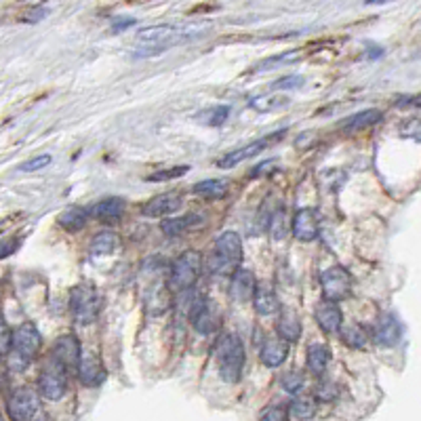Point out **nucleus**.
<instances>
[{
    "label": "nucleus",
    "mask_w": 421,
    "mask_h": 421,
    "mask_svg": "<svg viewBox=\"0 0 421 421\" xmlns=\"http://www.w3.org/2000/svg\"><path fill=\"white\" fill-rule=\"evenodd\" d=\"M76 373H78L80 383L86 385V387H99L107 377L103 362L95 354H80V360L76 364Z\"/></svg>",
    "instance_id": "obj_11"
},
{
    "label": "nucleus",
    "mask_w": 421,
    "mask_h": 421,
    "mask_svg": "<svg viewBox=\"0 0 421 421\" xmlns=\"http://www.w3.org/2000/svg\"><path fill=\"white\" fill-rule=\"evenodd\" d=\"M118 246V236L109 229H103L99 234H95L93 242H91V255L93 257H103V255H109L114 253Z\"/></svg>",
    "instance_id": "obj_27"
},
{
    "label": "nucleus",
    "mask_w": 421,
    "mask_h": 421,
    "mask_svg": "<svg viewBox=\"0 0 421 421\" xmlns=\"http://www.w3.org/2000/svg\"><path fill=\"white\" fill-rule=\"evenodd\" d=\"M0 419H2V413H0Z\"/></svg>",
    "instance_id": "obj_46"
},
{
    "label": "nucleus",
    "mask_w": 421,
    "mask_h": 421,
    "mask_svg": "<svg viewBox=\"0 0 421 421\" xmlns=\"http://www.w3.org/2000/svg\"><path fill=\"white\" fill-rule=\"evenodd\" d=\"M187 171H189V166H185V164H181V166H173V168H164V171H156V173L147 175L145 181H168V179L183 177Z\"/></svg>",
    "instance_id": "obj_36"
},
{
    "label": "nucleus",
    "mask_w": 421,
    "mask_h": 421,
    "mask_svg": "<svg viewBox=\"0 0 421 421\" xmlns=\"http://www.w3.org/2000/svg\"><path fill=\"white\" fill-rule=\"evenodd\" d=\"M17 246H19V240H17V238H4V240H0V259L13 255Z\"/></svg>",
    "instance_id": "obj_41"
},
{
    "label": "nucleus",
    "mask_w": 421,
    "mask_h": 421,
    "mask_svg": "<svg viewBox=\"0 0 421 421\" xmlns=\"http://www.w3.org/2000/svg\"><path fill=\"white\" fill-rule=\"evenodd\" d=\"M343 339V343H347L349 347H356V349H362L366 343H368V333L364 330L362 324H341L339 330H337Z\"/></svg>",
    "instance_id": "obj_25"
},
{
    "label": "nucleus",
    "mask_w": 421,
    "mask_h": 421,
    "mask_svg": "<svg viewBox=\"0 0 421 421\" xmlns=\"http://www.w3.org/2000/svg\"><path fill=\"white\" fill-rule=\"evenodd\" d=\"M303 82H305L303 76H299V74H290V76H284V78L276 80V82L272 84V91H293V88H299Z\"/></svg>",
    "instance_id": "obj_37"
},
{
    "label": "nucleus",
    "mask_w": 421,
    "mask_h": 421,
    "mask_svg": "<svg viewBox=\"0 0 421 421\" xmlns=\"http://www.w3.org/2000/svg\"><path fill=\"white\" fill-rule=\"evenodd\" d=\"M267 143H269V139H259V141L246 143L244 147H240V149H234V152L225 154L223 158H219L217 166H219V168H232V166H236V164H240V162H244V160L253 158L255 154H259V152H261V149H263Z\"/></svg>",
    "instance_id": "obj_19"
},
{
    "label": "nucleus",
    "mask_w": 421,
    "mask_h": 421,
    "mask_svg": "<svg viewBox=\"0 0 421 421\" xmlns=\"http://www.w3.org/2000/svg\"><path fill=\"white\" fill-rule=\"evenodd\" d=\"M316 322L324 333H337L339 326L343 324V314L337 301H328V299L320 301L316 307Z\"/></svg>",
    "instance_id": "obj_15"
},
{
    "label": "nucleus",
    "mask_w": 421,
    "mask_h": 421,
    "mask_svg": "<svg viewBox=\"0 0 421 421\" xmlns=\"http://www.w3.org/2000/svg\"><path fill=\"white\" fill-rule=\"evenodd\" d=\"M314 396H316L318 402H333V400H337V396H339V385H337L335 381L324 379V381H320V383L316 385Z\"/></svg>",
    "instance_id": "obj_35"
},
{
    "label": "nucleus",
    "mask_w": 421,
    "mask_h": 421,
    "mask_svg": "<svg viewBox=\"0 0 421 421\" xmlns=\"http://www.w3.org/2000/svg\"><path fill=\"white\" fill-rule=\"evenodd\" d=\"M137 23V19H133V17H116L114 21H112V32H124V29H128V27H133Z\"/></svg>",
    "instance_id": "obj_42"
},
{
    "label": "nucleus",
    "mask_w": 421,
    "mask_h": 421,
    "mask_svg": "<svg viewBox=\"0 0 421 421\" xmlns=\"http://www.w3.org/2000/svg\"><path fill=\"white\" fill-rule=\"evenodd\" d=\"M198 221V215H185V217H168L160 223V229L164 236H179L183 234L187 227H192V223Z\"/></svg>",
    "instance_id": "obj_30"
},
{
    "label": "nucleus",
    "mask_w": 421,
    "mask_h": 421,
    "mask_svg": "<svg viewBox=\"0 0 421 421\" xmlns=\"http://www.w3.org/2000/svg\"><path fill=\"white\" fill-rule=\"evenodd\" d=\"M192 326L196 328V333L200 335H210L219 328L221 324V309L213 299H204L196 305V309L189 314Z\"/></svg>",
    "instance_id": "obj_9"
},
{
    "label": "nucleus",
    "mask_w": 421,
    "mask_h": 421,
    "mask_svg": "<svg viewBox=\"0 0 421 421\" xmlns=\"http://www.w3.org/2000/svg\"><path fill=\"white\" fill-rule=\"evenodd\" d=\"M179 208H181V198H179V194L166 192V194L154 196V198L141 208V213H143L145 217H166V215H171V213H175V210H179Z\"/></svg>",
    "instance_id": "obj_16"
},
{
    "label": "nucleus",
    "mask_w": 421,
    "mask_h": 421,
    "mask_svg": "<svg viewBox=\"0 0 421 421\" xmlns=\"http://www.w3.org/2000/svg\"><path fill=\"white\" fill-rule=\"evenodd\" d=\"M276 333L280 339L293 343L301 337V320L295 314V309H282L278 322H276Z\"/></svg>",
    "instance_id": "obj_20"
},
{
    "label": "nucleus",
    "mask_w": 421,
    "mask_h": 421,
    "mask_svg": "<svg viewBox=\"0 0 421 421\" xmlns=\"http://www.w3.org/2000/svg\"><path fill=\"white\" fill-rule=\"evenodd\" d=\"M86 219H88V210L82 208V206H69V208H65V210L57 217L59 225H61L63 229H67V232H78V229H82V227L86 225Z\"/></svg>",
    "instance_id": "obj_24"
},
{
    "label": "nucleus",
    "mask_w": 421,
    "mask_h": 421,
    "mask_svg": "<svg viewBox=\"0 0 421 421\" xmlns=\"http://www.w3.org/2000/svg\"><path fill=\"white\" fill-rule=\"evenodd\" d=\"M267 227H269V234H272V238H274V240H282V238H284V234H286V227H288V225H286V215H284V208H278V210H274V213H272Z\"/></svg>",
    "instance_id": "obj_33"
},
{
    "label": "nucleus",
    "mask_w": 421,
    "mask_h": 421,
    "mask_svg": "<svg viewBox=\"0 0 421 421\" xmlns=\"http://www.w3.org/2000/svg\"><path fill=\"white\" fill-rule=\"evenodd\" d=\"M6 408L13 421L34 419L40 410V394L34 387H19L11 394Z\"/></svg>",
    "instance_id": "obj_8"
},
{
    "label": "nucleus",
    "mask_w": 421,
    "mask_h": 421,
    "mask_svg": "<svg viewBox=\"0 0 421 421\" xmlns=\"http://www.w3.org/2000/svg\"><path fill=\"white\" fill-rule=\"evenodd\" d=\"M253 305L257 309V314L261 316H272L280 309V301L278 295L274 290V286L269 282H257L255 290H253Z\"/></svg>",
    "instance_id": "obj_14"
},
{
    "label": "nucleus",
    "mask_w": 421,
    "mask_h": 421,
    "mask_svg": "<svg viewBox=\"0 0 421 421\" xmlns=\"http://www.w3.org/2000/svg\"><path fill=\"white\" fill-rule=\"evenodd\" d=\"M229 116V105H213L196 114V120L206 124V126H221Z\"/></svg>",
    "instance_id": "obj_31"
},
{
    "label": "nucleus",
    "mask_w": 421,
    "mask_h": 421,
    "mask_svg": "<svg viewBox=\"0 0 421 421\" xmlns=\"http://www.w3.org/2000/svg\"><path fill=\"white\" fill-rule=\"evenodd\" d=\"M255 284H257V280H255L253 272L242 269V267L234 269V276L229 280V297L238 303H244L253 297Z\"/></svg>",
    "instance_id": "obj_17"
},
{
    "label": "nucleus",
    "mask_w": 421,
    "mask_h": 421,
    "mask_svg": "<svg viewBox=\"0 0 421 421\" xmlns=\"http://www.w3.org/2000/svg\"><path fill=\"white\" fill-rule=\"evenodd\" d=\"M242 259V240L236 232H223L215 240V257L210 261L217 274L232 272Z\"/></svg>",
    "instance_id": "obj_6"
},
{
    "label": "nucleus",
    "mask_w": 421,
    "mask_h": 421,
    "mask_svg": "<svg viewBox=\"0 0 421 421\" xmlns=\"http://www.w3.org/2000/svg\"><path fill=\"white\" fill-rule=\"evenodd\" d=\"M44 15H46V8H38V11H32V15L25 17V21H40Z\"/></svg>",
    "instance_id": "obj_44"
},
{
    "label": "nucleus",
    "mask_w": 421,
    "mask_h": 421,
    "mask_svg": "<svg viewBox=\"0 0 421 421\" xmlns=\"http://www.w3.org/2000/svg\"><path fill=\"white\" fill-rule=\"evenodd\" d=\"M286 356H288V341H284L280 337L265 339L263 345H261V352H259V358L267 368L280 366L286 360Z\"/></svg>",
    "instance_id": "obj_18"
},
{
    "label": "nucleus",
    "mask_w": 421,
    "mask_h": 421,
    "mask_svg": "<svg viewBox=\"0 0 421 421\" xmlns=\"http://www.w3.org/2000/svg\"><path fill=\"white\" fill-rule=\"evenodd\" d=\"M373 339L383 345V347H394L400 339H402V324L398 322V318L389 312L379 314V318L375 320L373 326Z\"/></svg>",
    "instance_id": "obj_10"
},
{
    "label": "nucleus",
    "mask_w": 421,
    "mask_h": 421,
    "mask_svg": "<svg viewBox=\"0 0 421 421\" xmlns=\"http://www.w3.org/2000/svg\"><path fill=\"white\" fill-rule=\"evenodd\" d=\"M314 413H316L314 398H309V396H297L290 402V406L286 408V419H295V421H299V419H312Z\"/></svg>",
    "instance_id": "obj_28"
},
{
    "label": "nucleus",
    "mask_w": 421,
    "mask_h": 421,
    "mask_svg": "<svg viewBox=\"0 0 421 421\" xmlns=\"http://www.w3.org/2000/svg\"><path fill=\"white\" fill-rule=\"evenodd\" d=\"M366 4H385V2H389V0H364Z\"/></svg>",
    "instance_id": "obj_45"
},
{
    "label": "nucleus",
    "mask_w": 421,
    "mask_h": 421,
    "mask_svg": "<svg viewBox=\"0 0 421 421\" xmlns=\"http://www.w3.org/2000/svg\"><path fill=\"white\" fill-rule=\"evenodd\" d=\"M227 185H229L227 179H206V181H200L194 185V194L215 200V198H223L227 194Z\"/></svg>",
    "instance_id": "obj_26"
},
{
    "label": "nucleus",
    "mask_w": 421,
    "mask_h": 421,
    "mask_svg": "<svg viewBox=\"0 0 421 421\" xmlns=\"http://www.w3.org/2000/svg\"><path fill=\"white\" fill-rule=\"evenodd\" d=\"M284 103H288V99L286 97H282V95H259V97H253L250 101H248V105L253 107V109H257V112H272V109H276V107H282Z\"/></svg>",
    "instance_id": "obj_32"
},
{
    "label": "nucleus",
    "mask_w": 421,
    "mask_h": 421,
    "mask_svg": "<svg viewBox=\"0 0 421 421\" xmlns=\"http://www.w3.org/2000/svg\"><path fill=\"white\" fill-rule=\"evenodd\" d=\"M122 213H124V200L118 196H109V198H103L101 202H97L88 215H95L101 221H114V219H120Z\"/></svg>",
    "instance_id": "obj_22"
},
{
    "label": "nucleus",
    "mask_w": 421,
    "mask_h": 421,
    "mask_svg": "<svg viewBox=\"0 0 421 421\" xmlns=\"http://www.w3.org/2000/svg\"><path fill=\"white\" fill-rule=\"evenodd\" d=\"M200 272H202V257L198 250H185L181 253L173 265H171V276H168V290L173 293H179L187 286H194L196 280L200 278Z\"/></svg>",
    "instance_id": "obj_4"
},
{
    "label": "nucleus",
    "mask_w": 421,
    "mask_h": 421,
    "mask_svg": "<svg viewBox=\"0 0 421 421\" xmlns=\"http://www.w3.org/2000/svg\"><path fill=\"white\" fill-rule=\"evenodd\" d=\"M303 383H305V377H303V373L297 370V368L284 373L282 379H280V385H282V389H284L286 394H297V392L303 387Z\"/></svg>",
    "instance_id": "obj_34"
},
{
    "label": "nucleus",
    "mask_w": 421,
    "mask_h": 421,
    "mask_svg": "<svg viewBox=\"0 0 421 421\" xmlns=\"http://www.w3.org/2000/svg\"><path fill=\"white\" fill-rule=\"evenodd\" d=\"M381 118H383V114H381V109H377V107H373V109H362V112L349 116V118L341 124V131H343V133H358V131H362V128H368V126L377 124Z\"/></svg>",
    "instance_id": "obj_21"
},
{
    "label": "nucleus",
    "mask_w": 421,
    "mask_h": 421,
    "mask_svg": "<svg viewBox=\"0 0 421 421\" xmlns=\"http://www.w3.org/2000/svg\"><path fill=\"white\" fill-rule=\"evenodd\" d=\"M217 360H219V375L225 383H236L242 377L244 368V345L238 335L225 333L217 343Z\"/></svg>",
    "instance_id": "obj_2"
},
{
    "label": "nucleus",
    "mask_w": 421,
    "mask_h": 421,
    "mask_svg": "<svg viewBox=\"0 0 421 421\" xmlns=\"http://www.w3.org/2000/svg\"><path fill=\"white\" fill-rule=\"evenodd\" d=\"M301 51H288V53H280V55H274V57H265L261 59L259 63H255L250 67V72H267L276 65H284V63H297L301 59Z\"/></svg>",
    "instance_id": "obj_29"
},
{
    "label": "nucleus",
    "mask_w": 421,
    "mask_h": 421,
    "mask_svg": "<svg viewBox=\"0 0 421 421\" xmlns=\"http://www.w3.org/2000/svg\"><path fill=\"white\" fill-rule=\"evenodd\" d=\"M69 309L78 324H82V326L93 324L101 309V297H99L97 288L91 282L76 284L69 290Z\"/></svg>",
    "instance_id": "obj_3"
},
{
    "label": "nucleus",
    "mask_w": 421,
    "mask_h": 421,
    "mask_svg": "<svg viewBox=\"0 0 421 421\" xmlns=\"http://www.w3.org/2000/svg\"><path fill=\"white\" fill-rule=\"evenodd\" d=\"M40 349V333L36 328V324L32 322H23L11 339V349L8 354V366L17 373L25 370L27 364L34 360V356Z\"/></svg>",
    "instance_id": "obj_1"
},
{
    "label": "nucleus",
    "mask_w": 421,
    "mask_h": 421,
    "mask_svg": "<svg viewBox=\"0 0 421 421\" xmlns=\"http://www.w3.org/2000/svg\"><path fill=\"white\" fill-rule=\"evenodd\" d=\"M328 360H330V352H328L326 345H322V343H312V345L307 347V368H309V373H314V375L320 377V375L326 370Z\"/></svg>",
    "instance_id": "obj_23"
},
{
    "label": "nucleus",
    "mask_w": 421,
    "mask_h": 421,
    "mask_svg": "<svg viewBox=\"0 0 421 421\" xmlns=\"http://www.w3.org/2000/svg\"><path fill=\"white\" fill-rule=\"evenodd\" d=\"M320 284H322V297L328 301L339 303L352 295V276L341 265H333L324 269L320 276Z\"/></svg>",
    "instance_id": "obj_7"
},
{
    "label": "nucleus",
    "mask_w": 421,
    "mask_h": 421,
    "mask_svg": "<svg viewBox=\"0 0 421 421\" xmlns=\"http://www.w3.org/2000/svg\"><path fill=\"white\" fill-rule=\"evenodd\" d=\"M265 168H274V160H265V162H261L253 173H250V177H259V175H263V173H267Z\"/></svg>",
    "instance_id": "obj_43"
},
{
    "label": "nucleus",
    "mask_w": 421,
    "mask_h": 421,
    "mask_svg": "<svg viewBox=\"0 0 421 421\" xmlns=\"http://www.w3.org/2000/svg\"><path fill=\"white\" fill-rule=\"evenodd\" d=\"M263 421H284L286 419V408L284 406H269L261 413Z\"/></svg>",
    "instance_id": "obj_40"
},
{
    "label": "nucleus",
    "mask_w": 421,
    "mask_h": 421,
    "mask_svg": "<svg viewBox=\"0 0 421 421\" xmlns=\"http://www.w3.org/2000/svg\"><path fill=\"white\" fill-rule=\"evenodd\" d=\"M320 234L318 213L314 208H299L293 217V236L301 242H312Z\"/></svg>",
    "instance_id": "obj_12"
},
{
    "label": "nucleus",
    "mask_w": 421,
    "mask_h": 421,
    "mask_svg": "<svg viewBox=\"0 0 421 421\" xmlns=\"http://www.w3.org/2000/svg\"><path fill=\"white\" fill-rule=\"evenodd\" d=\"M80 341L76 339V335H61L55 345H53V352L51 356H55L67 370L69 368H76L78 360H80Z\"/></svg>",
    "instance_id": "obj_13"
},
{
    "label": "nucleus",
    "mask_w": 421,
    "mask_h": 421,
    "mask_svg": "<svg viewBox=\"0 0 421 421\" xmlns=\"http://www.w3.org/2000/svg\"><path fill=\"white\" fill-rule=\"evenodd\" d=\"M11 339H13V333H11L6 320L0 314V354H6L11 349Z\"/></svg>",
    "instance_id": "obj_39"
},
{
    "label": "nucleus",
    "mask_w": 421,
    "mask_h": 421,
    "mask_svg": "<svg viewBox=\"0 0 421 421\" xmlns=\"http://www.w3.org/2000/svg\"><path fill=\"white\" fill-rule=\"evenodd\" d=\"M51 156L48 154H40V156H36V158H29L27 162H23V164H19V171L21 173H34V171H40V168H44V166H48L51 164Z\"/></svg>",
    "instance_id": "obj_38"
},
{
    "label": "nucleus",
    "mask_w": 421,
    "mask_h": 421,
    "mask_svg": "<svg viewBox=\"0 0 421 421\" xmlns=\"http://www.w3.org/2000/svg\"><path fill=\"white\" fill-rule=\"evenodd\" d=\"M65 392H67V368L55 356H48L38 375V394L46 400H61Z\"/></svg>",
    "instance_id": "obj_5"
}]
</instances>
